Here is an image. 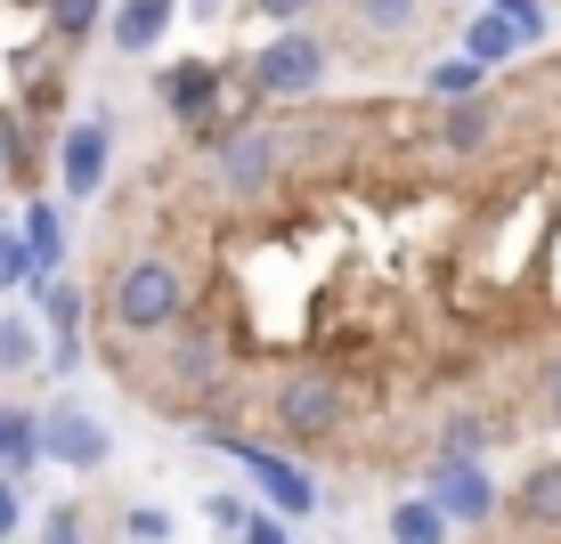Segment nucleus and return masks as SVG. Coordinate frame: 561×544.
Here are the masks:
<instances>
[{
  "instance_id": "1",
  "label": "nucleus",
  "mask_w": 561,
  "mask_h": 544,
  "mask_svg": "<svg viewBox=\"0 0 561 544\" xmlns=\"http://www.w3.org/2000/svg\"><path fill=\"white\" fill-rule=\"evenodd\" d=\"M187 317V268L163 252H139L106 277V325L114 334H171Z\"/></svg>"
},
{
  "instance_id": "2",
  "label": "nucleus",
  "mask_w": 561,
  "mask_h": 544,
  "mask_svg": "<svg viewBox=\"0 0 561 544\" xmlns=\"http://www.w3.org/2000/svg\"><path fill=\"white\" fill-rule=\"evenodd\" d=\"M204 447H220L228 463H237L244 479H253V496L268 504L277 520H309L318 512V479L301 472L285 447H268V439H244V431H204Z\"/></svg>"
},
{
  "instance_id": "3",
  "label": "nucleus",
  "mask_w": 561,
  "mask_h": 544,
  "mask_svg": "<svg viewBox=\"0 0 561 544\" xmlns=\"http://www.w3.org/2000/svg\"><path fill=\"white\" fill-rule=\"evenodd\" d=\"M325 73H334V49H325L318 33H301V25L268 33V42L253 49V90H261L268 106H301V99H318Z\"/></svg>"
},
{
  "instance_id": "4",
  "label": "nucleus",
  "mask_w": 561,
  "mask_h": 544,
  "mask_svg": "<svg viewBox=\"0 0 561 544\" xmlns=\"http://www.w3.org/2000/svg\"><path fill=\"white\" fill-rule=\"evenodd\" d=\"M277 171H285V139L268 123H253V114L211 139V180H220L228 204H261L268 187H277Z\"/></svg>"
},
{
  "instance_id": "5",
  "label": "nucleus",
  "mask_w": 561,
  "mask_h": 544,
  "mask_svg": "<svg viewBox=\"0 0 561 544\" xmlns=\"http://www.w3.org/2000/svg\"><path fill=\"white\" fill-rule=\"evenodd\" d=\"M342 415H351V398H342L334 374H318V366H294V374L268 382V431L277 439H334Z\"/></svg>"
},
{
  "instance_id": "6",
  "label": "nucleus",
  "mask_w": 561,
  "mask_h": 544,
  "mask_svg": "<svg viewBox=\"0 0 561 544\" xmlns=\"http://www.w3.org/2000/svg\"><path fill=\"white\" fill-rule=\"evenodd\" d=\"M423 496L448 512V529H489V520L505 512V496H496L489 463H463V455H432V472H423Z\"/></svg>"
},
{
  "instance_id": "7",
  "label": "nucleus",
  "mask_w": 561,
  "mask_h": 544,
  "mask_svg": "<svg viewBox=\"0 0 561 544\" xmlns=\"http://www.w3.org/2000/svg\"><path fill=\"white\" fill-rule=\"evenodd\" d=\"M106 455H114V431L82 398L42 406V463H57V472H106Z\"/></svg>"
},
{
  "instance_id": "8",
  "label": "nucleus",
  "mask_w": 561,
  "mask_h": 544,
  "mask_svg": "<svg viewBox=\"0 0 561 544\" xmlns=\"http://www.w3.org/2000/svg\"><path fill=\"white\" fill-rule=\"evenodd\" d=\"M154 90H163V114H171V123H187L204 147L228 130L220 123V66H211V57H180V66H163V73H154Z\"/></svg>"
},
{
  "instance_id": "9",
  "label": "nucleus",
  "mask_w": 561,
  "mask_h": 544,
  "mask_svg": "<svg viewBox=\"0 0 561 544\" xmlns=\"http://www.w3.org/2000/svg\"><path fill=\"white\" fill-rule=\"evenodd\" d=\"M106 171H114V130L99 123V114L57 130V196L66 204H90L106 187Z\"/></svg>"
},
{
  "instance_id": "10",
  "label": "nucleus",
  "mask_w": 561,
  "mask_h": 544,
  "mask_svg": "<svg viewBox=\"0 0 561 544\" xmlns=\"http://www.w3.org/2000/svg\"><path fill=\"white\" fill-rule=\"evenodd\" d=\"M505 520H513L520 536H561V455L529 463V472L513 479V496H505Z\"/></svg>"
},
{
  "instance_id": "11",
  "label": "nucleus",
  "mask_w": 561,
  "mask_h": 544,
  "mask_svg": "<svg viewBox=\"0 0 561 544\" xmlns=\"http://www.w3.org/2000/svg\"><path fill=\"white\" fill-rule=\"evenodd\" d=\"M496 139H505V114H496L489 99H472V106H439L432 154H448V163H472V154H489Z\"/></svg>"
},
{
  "instance_id": "12",
  "label": "nucleus",
  "mask_w": 561,
  "mask_h": 544,
  "mask_svg": "<svg viewBox=\"0 0 561 544\" xmlns=\"http://www.w3.org/2000/svg\"><path fill=\"white\" fill-rule=\"evenodd\" d=\"M171 25H180V0H123V9L106 16V42L123 57H147V49H163Z\"/></svg>"
},
{
  "instance_id": "13",
  "label": "nucleus",
  "mask_w": 561,
  "mask_h": 544,
  "mask_svg": "<svg viewBox=\"0 0 561 544\" xmlns=\"http://www.w3.org/2000/svg\"><path fill=\"white\" fill-rule=\"evenodd\" d=\"M520 49H529V33H520L513 16H496V9H472V16H463V57H472L480 73L505 66V57H520Z\"/></svg>"
},
{
  "instance_id": "14",
  "label": "nucleus",
  "mask_w": 561,
  "mask_h": 544,
  "mask_svg": "<svg viewBox=\"0 0 561 544\" xmlns=\"http://www.w3.org/2000/svg\"><path fill=\"white\" fill-rule=\"evenodd\" d=\"M171 374H180L187 398H220L228 391V358H220V342H204V334H187L171 349Z\"/></svg>"
},
{
  "instance_id": "15",
  "label": "nucleus",
  "mask_w": 561,
  "mask_h": 544,
  "mask_svg": "<svg viewBox=\"0 0 561 544\" xmlns=\"http://www.w3.org/2000/svg\"><path fill=\"white\" fill-rule=\"evenodd\" d=\"M16 236H25V252H33V277H57V268H66V220H57L49 196L16 211Z\"/></svg>"
},
{
  "instance_id": "16",
  "label": "nucleus",
  "mask_w": 561,
  "mask_h": 544,
  "mask_svg": "<svg viewBox=\"0 0 561 544\" xmlns=\"http://www.w3.org/2000/svg\"><path fill=\"white\" fill-rule=\"evenodd\" d=\"M42 463V406H9L0 398V472H33Z\"/></svg>"
},
{
  "instance_id": "17",
  "label": "nucleus",
  "mask_w": 561,
  "mask_h": 544,
  "mask_svg": "<svg viewBox=\"0 0 561 544\" xmlns=\"http://www.w3.org/2000/svg\"><path fill=\"white\" fill-rule=\"evenodd\" d=\"M25 293H33V309H42V334H49V342H82V285L33 277Z\"/></svg>"
},
{
  "instance_id": "18",
  "label": "nucleus",
  "mask_w": 561,
  "mask_h": 544,
  "mask_svg": "<svg viewBox=\"0 0 561 544\" xmlns=\"http://www.w3.org/2000/svg\"><path fill=\"white\" fill-rule=\"evenodd\" d=\"M382 536L391 544H448V512H439L432 496H399L391 520H382Z\"/></svg>"
},
{
  "instance_id": "19",
  "label": "nucleus",
  "mask_w": 561,
  "mask_h": 544,
  "mask_svg": "<svg viewBox=\"0 0 561 544\" xmlns=\"http://www.w3.org/2000/svg\"><path fill=\"white\" fill-rule=\"evenodd\" d=\"M49 366V334L33 317H0V374H33Z\"/></svg>"
},
{
  "instance_id": "20",
  "label": "nucleus",
  "mask_w": 561,
  "mask_h": 544,
  "mask_svg": "<svg viewBox=\"0 0 561 544\" xmlns=\"http://www.w3.org/2000/svg\"><path fill=\"white\" fill-rule=\"evenodd\" d=\"M423 90H432V106H472L480 99V66L456 49V57H439V66L423 73Z\"/></svg>"
},
{
  "instance_id": "21",
  "label": "nucleus",
  "mask_w": 561,
  "mask_h": 544,
  "mask_svg": "<svg viewBox=\"0 0 561 544\" xmlns=\"http://www.w3.org/2000/svg\"><path fill=\"white\" fill-rule=\"evenodd\" d=\"M489 447H496V423H480L472 406L463 415L439 423V455H463V463H489Z\"/></svg>"
},
{
  "instance_id": "22",
  "label": "nucleus",
  "mask_w": 561,
  "mask_h": 544,
  "mask_svg": "<svg viewBox=\"0 0 561 544\" xmlns=\"http://www.w3.org/2000/svg\"><path fill=\"white\" fill-rule=\"evenodd\" d=\"M351 16H358L366 33H415L423 0H351Z\"/></svg>"
},
{
  "instance_id": "23",
  "label": "nucleus",
  "mask_w": 561,
  "mask_h": 544,
  "mask_svg": "<svg viewBox=\"0 0 561 544\" xmlns=\"http://www.w3.org/2000/svg\"><path fill=\"white\" fill-rule=\"evenodd\" d=\"M42 16H49L57 33H66V42H82V33H99L106 16H114V9H106V0H49Z\"/></svg>"
},
{
  "instance_id": "24",
  "label": "nucleus",
  "mask_w": 561,
  "mask_h": 544,
  "mask_svg": "<svg viewBox=\"0 0 561 544\" xmlns=\"http://www.w3.org/2000/svg\"><path fill=\"white\" fill-rule=\"evenodd\" d=\"M123 536H130V544H171V536H180V520H171L163 504H130V512H123Z\"/></svg>"
},
{
  "instance_id": "25",
  "label": "nucleus",
  "mask_w": 561,
  "mask_h": 544,
  "mask_svg": "<svg viewBox=\"0 0 561 544\" xmlns=\"http://www.w3.org/2000/svg\"><path fill=\"white\" fill-rule=\"evenodd\" d=\"M529 406H537V423H553V431H561V349H546V366H537V391H529Z\"/></svg>"
},
{
  "instance_id": "26",
  "label": "nucleus",
  "mask_w": 561,
  "mask_h": 544,
  "mask_svg": "<svg viewBox=\"0 0 561 544\" xmlns=\"http://www.w3.org/2000/svg\"><path fill=\"white\" fill-rule=\"evenodd\" d=\"M9 285H33V252H25V236H16L9 220H0V293Z\"/></svg>"
},
{
  "instance_id": "27",
  "label": "nucleus",
  "mask_w": 561,
  "mask_h": 544,
  "mask_svg": "<svg viewBox=\"0 0 561 544\" xmlns=\"http://www.w3.org/2000/svg\"><path fill=\"white\" fill-rule=\"evenodd\" d=\"M237 544H294V520H277L268 504H253V520H244V536Z\"/></svg>"
},
{
  "instance_id": "28",
  "label": "nucleus",
  "mask_w": 561,
  "mask_h": 544,
  "mask_svg": "<svg viewBox=\"0 0 561 544\" xmlns=\"http://www.w3.org/2000/svg\"><path fill=\"white\" fill-rule=\"evenodd\" d=\"M42 544H82V512H73V504H49V520H42Z\"/></svg>"
},
{
  "instance_id": "29",
  "label": "nucleus",
  "mask_w": 561,
  "mask_h": 544,
  "mask_svg": "<svg viewBox=\"0 0 561 544\" xmlns=\"http://www.w3.org/2000/svg\"><path fill=\"white\" fill-rule=\"evenodd\" d=\"M480 9H496V16H513V25H520V33H529V42H537V33H546V9H537V0H480Z\"/></svg>"
},
{
  "instance_id": "30",
  "label": "nucleus",
  "mask_w": 561,
  "mask_h": 544,
  "mask_svg": "<svg viewBox=\"0 0 561 544\" xmlns=\"http://www.w3.org/2000/svg\"><path fill=\"white\" fill-rule=\"evenodd\" d=\"M16 171H25V130L0 114V180H16Z\"/></svg>"
},
{
  "instance_id": "31",
  "label": "nucleus",
  "mask_w": 561,
  "mask_h": 544,
  "mask_svg": "<svg viewBox=\"0 0 561 544\" xmlns=\"http://www.w3.org/2000/svg\"><path fill=\"white\" fill-rule=\"evenodd\" d=\"M16 520H25V504H16V479H9V472H0V544H9V536H16Z\"/></svg>"
},
{
  "instance_id": "32",
  "label": "nucleus",
  "mask_w": 561,
  "mask_h": 544,
  "mask_svg": "<svg viewBox=\"0 0 561 544\" xmlns=\"http://www.w3.org/2000/svg\"><path fill=\"white\" fill-rule=\"evenodd\" d=\"M253 9H261V16H277V33H285L294 16H309V9H318V0H253Z\"/></svg>"
},
{
  "instance_id": "33",
  "label": "nucleus",
  "mask_w": 561,
  "mask_h": 544,
  "mask_svg": "<svg viewBox=\"0 0 561 544\" xmlns=\"http://www.w3.org/2000/svg\"><path fill=\"white\" fill-rule=\"evenodd\" d=\"M82 366V342H49V374H73Z\"/></svg>"
},
{
  "instance_id": "34",
  "label": "nucleus",
  "mask_w": 561,
  "mask_h": 544,
  "mask_svg": "<svg viewBox=\"0 0 561 544\" xmlns=\"http://www.w3.org/2000/svg\"><path fill=\"white\" fill-rule=\"evenodd\" d=\"M180 9H187V16H211V9H220V0H180Z\"/></svg>"
}]
</instances>
